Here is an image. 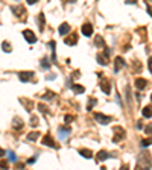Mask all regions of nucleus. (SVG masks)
I'll return each mask as SVG.
<instances>
[{
	"label": "nucleus",
	"instance_id": "1",
	"mask_svg": "<svg viewBox=\"0 0 152 170\" xmlns=\"http://www.w3.org/2000/svg\"><path fill=\"white\" fill-rule=\"evenodd\" d=\"M137 169H151V155L140 153L137 158Z\"/></svg>",
	"mask_w": 152,
	"mask_h": 170
},
{
	"label": "nucleus",
	"instance_id": "2",
	"mask_svg": "<svg viewBox=\"0 0 152 170\" xmlns=\"http://www.w3.org/2000/svg\"><path fill=\"white\" fill-rule=\"evenodd\" d=\"M113 132H114V137H113V141L114 143H119L120 140H123L125 138V129L123 128H120V126H114L113 128Z\"/></svg>",
	"mask_w": 152,
	"mask_h": 170
},
{
	"label": "nucleus",
	"instance_id": "3",
	"mask_svg": "<svg viewBox=\"0 0 152 170\" xmlns=\"http://www.w3.org/2000/svg\"><path fill=\"white\" fill-rule=\"evenodd\" d=\"M94 119H96L101 125H108V123L113 120V117H110V116H104V114H101V113H96V114H94Z\"/></svg>",
	"mask_w": 152,
	"mask_h": 170
},
{
	"label": "nucleus",
	"instance_id": "4",
	"mask_svg": "<svg viewBox=\"0 0 152 170\" xmlns=\"http://www.w3.org/2000/svg\"><path fill=\"white\" fill-rule=\"evenodd\" d=\"M23 37H25V40L29 42V44H34V42L37 41V35H35L31 29H26V31L23 32Z\"/></svg>",
	"mask_w": 152,
	"mask_h": 170
},
{
	"label": "nucleus",
	"instance_id": "5",
	"mask_svg": "<svg viewBox=\"0 0 152 170\" xmlns=\"http://www.w3.org/2000/svg\"><path fill=\"white\" fill-rule=\"evenodd\" d=\"M32 78H34V72H21V73H18V79L21 82H29Z\"/></svg>",
	"mask_w": 152,
	"mask_h": 170
},
{
	"label": "nucleus",
	"instance_id": "6",
	"mask_svg": "<svg viewBox=\"0 0 152 170\" xmlns=\"http://www.w3.org/2000/svg\"><path fill=\"white\" fill-rule=\"evenodd\" d=\"M81 31H82V34H84L85 37H91V35H93V26H91L90 23H85V24H82Z\"/></svg>",
	"mask_w": 152,
	"mask_h": 170
},
{
	"label": "nucleus",
	"instance_id": "7",
	"mask_svg": "<svg viewBox=\"0 0 152 170\" xmlns=\"http://www.w3.org/2000/svg\"><path fill=\"white\" fill-rule=\"evenodd\" d=\"M43 144H44V146H49V147H53V149H58V146L55 144V141L52 140L50 135H44V137H43Z\"/></svg>",
	"mask_w": 152,
	"mask_h": 170
},
{
	"label": "nucleus",
	"instance_id": "8",
	"mask_svg": "<svg viewBox=\"0 0 152 170\" xmlns=\"http://www.w3.org/2000/svg\"><path fill=\"white\" fill-rule=\"evenodd\" d=\"M101 90H102L105 94H110V93H111V82L107 81V79H104V81L101 82Z\"/></svg>",
	"mask_w": 152,
	"mask_h": 170
},
{
	"label": "nucleus",
	"instance_id": "9",
	"mask_svg": "<svg viewBox=\"0 0 152 170\" xmlns=\"http://www.w3.org/2000/svg\"><path fill=\"white\" fill-rule=\"evenodd\" d=\"M122 67H125V59H123L122 56H117V58H116V67H114V73H119Z\"/></svg>",
	"mask_w": 152,
	"mask_h": 170
},
{
	"label": "nucleus",
	"instance_id": "10",
	"mask_svg": "<svg viewBox=\"0 0 152 170\" xmlns=\"http://www.w3.org/2000/svg\"><path fill=\"white\" fill-rule=\"evenodd\" d=\"M11 11H12V14H14V15H17V17H23L26 9H25L23 6H12V8H11Z\"/></svg>",
	"mask_w": 152,
	"mask_h": 170
},
{
	"label": "nucleus",
	"instance_id": "11",
	"mask_svg": "<svg viewBox=\"0 0 152 170\" xmlns=\"http://www.w3.org/2000/svg\"><path fill=\"white\" fill-rule=\"evenodd\" d=\"M58 32H59V35H67V34L70 32V24H69V23H63V24L58 28Z\"/></svg>",
	"mask_w": 152,
	"mask_h": 170
},
{
	"label": "nucleus",
	"instance_id": "12",
	"mask_svg": "<svg viewBox=\"0 0 152 170\" xmlns=\"http://www.w3.org/2000/svg\"><path fill=\"white\" fill-rule=\"evenodd\" d=\"M70 131H72V129H70L69 126H61L59 128V137H61V140H66L67 135L70 134Z\"/></svg>",
	"mask_w": 152,
	"mask_h": 170
},
{
	"label": "nucleus",
	"instance_id": "13",
	"mask_svg": "<svg viewBox=\"0 0 152 170\" xmlns=\"http://www.w3.org/2000/svg\"><path fill=\"white\" fill-rule=\"evenodd\" d=\"M23 126H25V122H23L20 117H15V119L12 120V128H14V129H21Z\"/></svg>",
	"mask_w": 152,
	"mask_h": 170
},
{
	"label": "nucleus",
	"instance_id": "14",
	"mask_svg": "<svg viewBox=\"0 0 152 170\" xmlns=\"http://www.w3.org/2000/svg\"><path fill=\"white\" fill-rule=\"evenodd\" d=\"M148 84H149V82H148L146 79H137V81H135V87H137L139 90H145V88L148 87Z\"/></svg>",
	"mask_w": 152,
	"mask_h": 170
},
{
	"label": "nucleus",
	"instance_id": "15",
	"mask_svg": "<svg viewBox=\"0 0 152 170\" xmlns=\"http://www.w3.org/2000/svg\"><path fill=\"white\" fill-rule=\"evenodd\" d=\"M44 24H46L44 14H43V12H40V14H38V26H40V31H44Z\"/></svg>",
	"mask_w": 152,
	"mask_h": 170
},
{
	"label": "nucleus",
	"instance_id": "16",
	"mask_svg": "<svg viewBox=\"0 0 152 170\" xmlns=\"http://www.w3.org/2000/svg\"><path fill=\"white\" fill-rule=\"evenodd\" d=\"M107 58H108V56H107L105 53H104V55H97V56H96V61H97L101 65H107V64H108V59H107Z\"/></svg>",
	"mask_w": 152,
	"mask_h": 170
},
{
	"label": "nucleus",
	"instance_id": "17",
	"mask_svg": "<svg viewBox=\"0 0 152 170\" xmlns=\"http://www.w3.org/2000/svg\"><path fill=\"white\" fill-rule=\"evenodd\" d=\"M79 153H81L84 158H87V160H90V158L93 157V152H91L90 149H79Z\"/></svg>",
	"mask_w": 152,
	"mask_h": 170
},
{
	"label": "nucleus",
	"instance_id": "18",
	"mask_svg": "<svg viewBox=\"0 0 152 170\" xmlns=\"http://www.w3.org/2000/svg\"><path fill=\"white\" fill-rule=\"evenodd\" d=\"M96 158H97V161H105L107 158H110V153H108L107 150H101V152L97 153Z\"/></svg>",
	"mask_w": 152,
	"mask_h": 170
},
{
	"label": "nucleus",
	"instance_id": "19",
	"mask_svg": "<svg viewBox=\"0 0 152 170\" xmlns=\"http://www.w3.org/2000/svg\"><path fill=\"white\" fill-rule=\"evenodd\" d=\"M64 42H66L67 46H73V44H76V42H78V37L73 34V37H67V38L64 40Z\"/></svg>",
	"mask_w": 152,
	"mask_h": 170
},
{
	"label": "nucleus",
	"instance_id": "20",
	"mask_svg": "<svg viewBox=\"0 0 152 170\" xmlns=\"http://www.w3.org/2000/svg\"><path fill=\"white\" fill-rule=\"evenodd\" d=\"M38 138H40V132L38 131H32V132L28 134V140H31V141H35Z\"/></svg>",
	"mask_w": 152,
	"mask_h": 170
},
{
	"label": "nucleus",
	"instance_id": "21",
	"mask_svg": "<svg viewBox=\"0 0 152 170\" xmlns=\"http://www.w3.org/2000/svg\"><path fill=\"white\" fill-rule=\"evenodd\" d=\"M94 44H96L97 47H105V41H104V38H102L101 35H97V37L94 38Z\"/></svg>",
	"mask_w": 152,
	"mask_h": 170
},
{
	"label": "nucleus",
	"instance_id": "22",
	"mask_svg": "<svg viewBox=\"0 0 152 170\" xmlns=\"http://www.w3.org/2000/svg\"><path fill=\"white\" fill-rule=\"evenodd\" d=\"M143 116L146 117V119H151V116H152V111H151V105H148L146 108H143Z\"/></svg>",
	"mask_w": 152,
	"mask_h": 170
},
{
	"label": "nucleus",
	"instance_id": "23",
	"mask_svg": "<svg viewBox=\"0 0 152 170\" xmlns=\"http://www.w3.org/2000/svg\"><path fill=\"white\" fill-rule=\"evenodd\" d=\"M53 97H55V93H53V91H46V93H44V96H43V99H44V100H52Z\"/></svg>",
	"mask_w": 152,
	"mask_h": 170
},
{
	"label": "nucleus",
	"instance_id": "24",
	"mask_svg": "<svg viewBox=\"0 0 152 170\" xmlns=\"http://www.w3.org/2000/svg\"><path fill=\"white\" fill-rule=\"evenodd\" d=\"M72 88H73V91H75L76 94H82V93L85 91V88H84L82 85H73Z\"/></svg>",
	"mask_w": 152,
	"mask_h": 170
},
{
	"label": "nucleus",
	"instance_id": "25",
	"mask_svg": "<svg viewBox=\"0 0 152 170\" xmlns=\"http://www.w3.org/2000/svg\"><path fill=\"white\" fill-rule=\"evenodd\" d=\"M2 49H3V52H6V53H9L12 49H11V44L8 41H3L2 42Z\"/></svg>",
	"mask_w": 152,
	"mask_h": 170
},
{
	"label": "nucleus",
	"instance_id": "26",
	"mask_svg": "<svg viewBox=\"0 0 152 170\" xmlns=\"http://www.w3.org/2000/svg\"><path fill=\"white\" fill-rule=\"evenodd\" d=\"M97 103V100H94V99H90V102H88V106H87V111H91L93 109V106Z\"/></svg>",
	"mask_w": 152,
	"mask_h": 170
},
{
	"label": "nucleus",
	"instance_id": "27",
	"mask_svg": "<svg viewBox=\"0 0 152 170\" xmlns=\"http://www.w3.org/2000/svg\"><path fill=\"white\" fill-rule=\"evenodd\" d=\"M8 157H9V161H12V163H17V157H15V153H14L12 150H9V152H8Z\"/></svg>",
	"mask_w": 152,
	"mask_h": 170
},
{
	"label": "nucleus",
	"instance_id": "28",
	"mask_svg": "<svg viewBox=\"0 0 152 170\" xmlns=\"http://www.w3.org/2000/svg\"><path fill=\"white\" fill-rule=\"evenodd\" d=\"M41 65H43L44 68H50V62H47V58H43V59H41Z\"/></svg>",
	"mask_w": 152,
	"mask_h": 170
},
{
	"label": "nucleus",
	"instance_id": "29",
	"mask_svg": "<svg viewBox=\"0 0 152 170\" xmlns=\"http://www.w3.org/2000/svg\"><path fill=\"white\" fill-rule=\"evenodd\" d=\"M21 102L28 105V108H26L28 111H32V102H31V100H21Z\"/></svg>",
	"mask_w": 152,
	"mask_h": 170
},
{
	"label": "nucleus",
	"instance_id": "30",
	"mask_svg": "<svg viewBox=\"0 0 152 170\" xmlns=\"http://www.w3.org/2000/svg\"><path fill=\"white\" fill-rule=\"evenodd\" d=\"M64 120H66V123L69 125V123H72V122H73V116H70V114H67V116L64 117Z\"/></svg>",
	"mask_w": 152,
	"mask_h": 170
},
{
	"label": "nucleus",
	"instance_id": "31",
	"mask_svg": "<svg viewBox=\"0 0 152 170\" xmlns=\"http://www.w3.org/2000/svg\"><path fill=\"white\" fill-rule=\"evenodd\" d=\"M142 146H143V147H149V146H151V138L143 140V141H142Z\"/></svg>",
	"mask_w": 152,
	"mask_h": 170
},
{
	"label": "nucleus",
	"instance_id": "32",
	"mask_svg": "<svg viewBox=\"0 0 152 170\" xmlns=\"http://www.w3.org/2000/svg\"><path fill=\"white\" fill-rule=\"evenodd\" d=\"M0 167H2V169H8V163H6L5 160H0Z\"/></svg>",
	"mask_w": 152,
	"mask_h": 170
},
{
	"label": "nucleus",
	"instance_id": "33",
	"mask_svg": "<svg viewBox=\"0 0 152 170\" xmlns=\"http://www.w3.org/2000/svg\"><path fill=\"white\" fill-rule=\"evenodd\" d=\"M38 109H40L41 113H44V114L47 113V109H46V106H44V105H38Z\"/></svg>",
	"mask_w": 152,
	"mask_h": 170
},
{
	"label": "nucleus",
	"instance_id": "34",
	"mask_svg": "<svg viewBox=\"0 0 152 170\" xmlns=\"http://www.w3.org/2000/svg\"><path fill=\"white\" fill-rule=\"evenodd\" d=\"M31 120H32V122H31V125H32V126H35V125H37V123H38L37 117H32V119H31Z\"/></svg>",
	"mask_w": 152,
	"mask_h": 170
},
{
	"label": "nucleus",
	"instance_id": "35",
	"mask_svg": "<svg viewBox=\"0 0 152 170\" xmlns=\"http://www.w3.org/2000/svg\"><path fill=\"white\" fill-rule=\"evenodd\" d=\"M35 161H37V158L34 157V158H31V160H28V164H34Z\"/></svg>",
	"mask_w": 152,
	"mask_h": 170
},
{
	"label": "nucleus",
	"instance_id": "36",
	"mask_svg": "<svg viewBox=\"0 0 152 170\" xmlns=\"http://www.w3.org/2000/svg\"><path fill=\"white\" fill-rule=\"evenodd\" d=\"M125 2H126V3H128V5H132V3H134V5H135V2H137V0H125Z\"/></svg>",
	"mask_w": 152,
	"mask_h": 170
},
{
	"label": "nucleus",
	"instance_id": "37",
	"mask_svg": "<svg viewBox=\"0 0 152 170\" xmlns=\"http://www.w3.org/2000/svg\"><path fill=\"white\" fill-rule=\"evenodd\" d=\"M26 2H28L29 5H35V3H37L38 0H26Z\"/></svg>",
	"mask_w": 152,
	"mask_h": 170
},
{
	"label": "nucleus",
	"instance_id": "38",
	"mask_svg": "<svg viewBox=\"0 0 152 170\" xmlns=\"http://www.w3.org/2000/svg\"><path fill=\"white\" fill-rule=\"evenodd\" d=\"M151 129H152V126H151V125H148V128H146V129H145V131H146V132H148V134H151Z\"/></svg>",
	"mask_w": 152,
	"mask_h": 170
},
{
	"label": "nucleus",
	"instance_id": "39",
	"mask_svg": "<svg viewBox=\"0 0 152 170\" xmlns=\"http://www.w3.org/2000/svg\"><path fill=\"white\" fill-rule=\"evenodd\" d=\"M151 67H152V62H151V59H149V61H148V70H149V72H151Z\"/></svg>",
	"mask_w": 152,
	"mask_h": 170
},
{
	"label": "nucleus",
	"instance_id": "40",
	"mask_svg": "<svg viewBox=\"0 0 152 170\" xmlns=\"http://www.w3.org/2000/svg\"><path fill=\"white\" fill-rule=\"evenodd\" d=\"M3 155H5V150H3V149H2V147H0V158H2V157H3Z\"/></svg>",
	"mask_w": 152,
	"mask_h": 170
}]
</instances>
